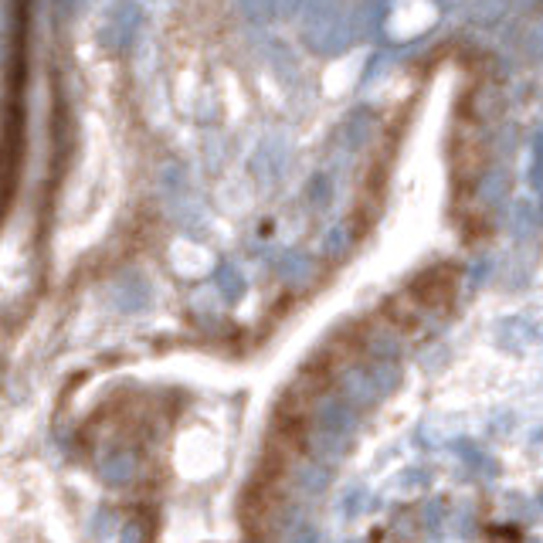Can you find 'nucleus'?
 Listing matches in <instances>:
<instances>
[{
    "label": "nucleus",
    "instance_id": "3",
    "mask_svg": "<svg viewBox=\"0 0 543 543\" xmlns=\"http://www.w3.org/2000/svg\"><path fill=\"white\" fill-rule=\"evenodd\" d=\"M333 483V468L326 462H302L299 466V489L306 496H323Z\"/></svg>",
    "mask_w": 543,
    "mask_h": 543
},
{
    "label": "nucleus",
    "instance_id": "1",
    "mask_svg": "<svg viewBox=\"0 0 543 543\" xmlns=\"http://www.w3.org/2000/svg\"><path fill=\"white\" fill-rule=\"evenodd\" d=\"M350 431H353V414L340 401H323L316 411V428H312V448L326 459H340L350 448Z\"/></svg>",
    "mask_w": 543,
    "mask_h": 543
},
{
    "label": "nucleus",
    "instance_id": "4",
    "mask_svg": "<svg viewBox=\"0 0 543 543\" xmlns=\"http://www.w3.org/2000/svg\"><path fill=\"white\" fill-rule=\"evenodd\" d=\"M146 523L143 520H133V523H126V530H122V543H146Z\"/></svg>",
    "mask_w": 543,
    "mask_h": 543
},
{
    "label": "nucleus",
    "instance_id": "6",
    "mask_svg": "<svg viewBox=\"0 0 543 543\" xmlns=\"http://www.w3.org/2000/svg\"><path fill=\"white\" fill-rule=\"evenodd\" d=\"M357 506H364V489H353V496L347 499V516L357 513Z\"/></svg>",
    "mask_w": 543,
    "mask_h": 543
},
{
    "label": "nucleus",
    "instance_id": "2",
    "mask_svg": "<svg viewBox=\"0 0 543 543\" xmlns=\"http://www.w3.org/2000/svg\"><path fill=\"white\" fill-rule=\"evenodd\" d=\"M136 475V455L133 452H116V455H109L106 459V466H102V483L113 485V489H122V485H129Z\"/></svg>",
    "mask_w": 543,
    "mask_h": 543
},
{
    "label": "nucleus",
    "instance_id": "5",
    "mask_svg": "<svg viewBox=\"0 0 543 543\" xmlns=\"http://www.w3.org/2000/svg\"><path fill=\"white\" fill-rule=\"evenodd\" d=\"M445 516V503L442 499H428L425 506V526L428 530H438V520Z\"/></svg>",
    "mask_w": 543,
    "mask_h": 543
}]
</instances>
